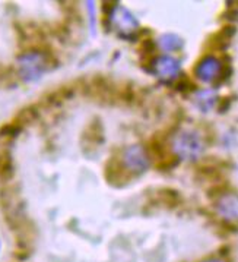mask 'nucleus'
I'll list each match as a JSON object with an SVG mask.
<instances>
[{
	"label": "nucleus",
	"mask_w": 238,
	"mask_h": 262,
	"mask_svg": "<svg viewBox=\"0 0 238 262\" xmlns=\"http://www.w3.org/2000/svg\"><path fill=\"white\" fill-rule=\"evenodd\" d=\"M18 69L25 82H35L47 72L49 59L44 53L37 50L22 53L18 57Z\"/></svg>",
	"instance_id": "2"
},
{
	"label": "nucleus",
	"mask_w": 238,
	"mask_h": 262,
	"mask_svg": "<svg viewBox=\"0 0 238 262\" xmlns=\"http://www.w3.org/2000/svg\"><path fill=\"white\" fill-rule=\"evenodd\" d=\"M110 21H111L114 31L118 32L122 37H126V38L132 37L139 28V22L133 16V13L122 5H117L114 8Z\"/></svg>",
	"instance_id": "3"
},
{
	"label": "nucleus",
	"mask_w": 238,
	"mask_h": 262,
	"mask_svg": "<svg viewBox=\"0 0 238 262\" xmlns=\"http://www.w3.org/2000/svg\"><path fill=\"white\" fill-rule=\"evenodd\" d=\"M173 151L177 157L187 161H195L205 151V142L196 130H180L173 139Z\"/></svg>",
	"instance_id": "1"
},
{
	"label": "nucleus",
	"mask_w": 238,
	"mask_h": 262,
	"mask_svg": "<svg viewBox=\"0 0 238 262\" xmlns=\"http://www.w3.org/2000/svg\"><path fill=\"white\" fill-rule=\"evenodd\" d=\"M152 64V72L162 81H173L180 74V60L171 56H158L154 59Z\"/></svg>",
	"instance_id": "5"
},
{
	"label": "nucleus",
	"mask_w": 238,
	"mask_h": 262,
	"mask_svg": "<svg viewBox=\"0 0 238 262\" xmlns=\"http://www.w3.org/2000/svg\"><path fill=\"white\" fill-rule=\"evenodd\" d=\"M205 262H225V261H222V259H218V258H212V259H207V261Z\"/></svg>",
	"instance_id": "11"
},
{
	"label": "nucleus",
	"mask_w": 238,
	"mask_h": 262,
	"mask_svg": "<svg viewBox=\"0 0 238 262\" xmlns=\"http://www.w3.org/2000/svg\"><path fill=\"white\" fill-rule=\"evenodd\" d=\"M222 64L221 60L215 56H205L200 62L197 63L195 68V75L199 81L202 82H212L221 75Z\"/></svg>",
	"instance_id": "6"
},
{
	"label": "nucleus",
	"mask_w": 238,
	"mask_h": 262,
	"mask_svg": "<svg viewBox=\"0 0 238 262\" xmlns=\"http://www.w3.org/2000/svg\"><path fill=\"white\" fill-rule=\"evenodd\" d=\"M195 103L197 108H200L203 113L209 112L217 103V91L215 90H200L195 94Z\"/></svg>",
	"instance_id": "8"
},
{
	"label": "nucleus",
	"mask_w": 238,
	"mask_h": 262,
	"mask_svg": "<svg viewBox=\"0 0 238 262\" xmlns=\"http://www.w3.org/2000/svg\"><path fill=\"white\" fill-rule=\"evenodd\" d=\"M158 46H159L161 50H164V52H177V50H180V49L184 46V41H183V38H180L177 34L166 32V34H162V35L158 38Z\"/></svg>",
	"instance_id": "9"
},
{
	"label": "nucleus",
	"mask_w": 238,
	"mask_h": 262,
	"mask_svg": "<svg viewBox=\"0 0 238 262\" xmlns=\"http://www.w3.org/2000/svg\"><path fill=\"white\" fill-rule=\"evenodd\" d=\"M123 166L127 171L132 173H144L149 167V157L145 148L140 145H130L123 152Z\"/></svg>",
	"instance_id": "4"
},
{
	"label": "nucleus",
	"mask_w": 238,
	"mask_h": 262,
	"mask_svg": "<svg viewBox=\"0 0 238 262\" xmlns=\"http://www.w3.org/2000/svg\"><path fill=\"white\" fill-rule=\"evenodd\" d=\"M88 12H91V30L92 34H95V3L93 2H86Z\"/></svg>",
	"instance_id": "10"
},
{
	"label": "nucleus",
	"mask_w": 238,
	"mask_h": 262,
	"mask_svg": "<svg viewBox=\"0 0 238 262\" xmlns=\"http://www.w3.org/2000/svg\"><path fill=\"white\" fill-rule=\"evenodd\" d=\"M0 251H2V242H0Z\"/></svg>",
	"instance_id": "12"
},
{
	"label": "nucleus",
	"mask_w": 238,
	"mask_h": 262,
	"mask_svg": "<svg viewBox=\"0 0 238 262\" xmlns=\"http://www.w3.org/2000/svg\"><path fill=\"white\" fill-rule=\"evenodd\" d=\"M218 214L229 223L238 221V193L227 192L222 193L215 202Z\"/></svg>",
	"instance_id": "7"
}]
</instances>
